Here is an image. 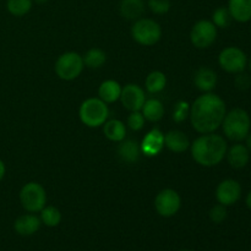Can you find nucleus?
Listing matches in <instances>:
<instances>
[{
	"instance_id": "nucleus-12",
	"label": "nucleus",
	"mask_w": 251,
	"mask_h": 251,
	"mask_svg": "<svg viewBox=\"0 0 251 251\" xmlns=\"http://www.w3.org/2000/svg\"><path fill=\"white\" fill-rule=\"evenodd\" d=\"M119 100H122L123 105L130 112H140L142 109V105L146 102V96L145 91L135 83H129L122 88V95Z\"/></svg>"
},
{
	"instance_id": "nucleus-30",
	"label": "nucleus",
	"mask_w": 251,
	"mask_h": 251,
	"mask_svg": "<svg viewBox=\"0 0 251 251\" xmlns=\"http://www.w3.org/2000/svg\"><path fill=\"white\" fill-rule=\"evenodd\" d=\"M149 7L153 14L164 15L171 10V0H149Z\"/></svg>"
},
{
	"instance_id": "nucleus-21",
	"label": "nucleus",
	"mask_w": 251,
	"mask_h": 251,
	"mask_svg": "<svg viewBox=\"0 0 251 251\" xmlns=\"http://www.w3.org/2000/svg\"><path fill=\"white\" fill-rule=\"evenodd\" d=\"M118 154L120 158L126 163H135L139 161L140 154H141V147L134 140H123L118 149Z\"/></svg>"
},
{
	"instance_id": "nucleus-24",
	"label": "nucleus",
	"mask_w": 251,
	"mask_h": 251,
	"mask_svg": "<svg viewBox=\"0 0 251 251\" xmlns=\"http://www.w3.org/2000/svg\"><path fill=\"white\" fill-rule=\"evenodd\" d=\"M167 85V77L162 71H152L146 78V90L152 95L162 92Z\"/></svg>"
},
{
	"instance_id": "nucleus-25",
	"label": "nucleus",
	"mask_w": 251,
	"mask_h": 251,
	"mask_svg": "<svg viewBox=\"0 0 251 251\" xmlns=\"http://www.w3.org/2000/svg\"><path fill=\"white\" fill-rule=\"evenodd\" d=\"M82 59L85 66H87L90 69H98L105 63L107 55H105V53L102 49L92 48L90 50H87V53L85 54V56H82Z\"/></svg>"
},
{
	"instance_id": "nucleus-29",
	"label": "nucleus",
	"mask_w": 251,
	"mask_h": 251,
	"mask_svg": "<svg viewBox=\"0 0 251 251\" xmlns=\"http://www.w3.org/2000/svg\"><path fill=\"white\" fill-rule=\"evenodd\" d=\"M208 216H210V220L212 221L213 223H217V225H220V223L225 222L226 218H227V216H228L227 206L217 203V205H215L212 208H211Z\"/></svg>"
},
{
	"instance_id": "nucleus-9",
	"label": "nucleus",
	"mask_w": 251,
	"mask_h": 251,
	"mask_svg": "<svg viewBox=\"0 0 251 251\" xmlns=\"http://www.w3.org/2000/svg\"><path fill=\"white\" fill-rule=\"evenodd\" d=\"M217 38V27L210 20H200L190 31V41L198 49H207Z\"/></svg>"
},
{
	"instance_id": "nucleus-15",
	"label": "nucleus",
	"mask_w": 251,
	"mask_h": 251,
	"mask_svg": "<svg viewBox=\"0 0 251 251\" xmlns=\"http://www.w3.org/2000/svg\"><path fill=\"white\" fill-rule=\"evenodd\" d=\"M41 226V218L37 217L36 215H32V213H27V215H22L19 218H16V221L14 222V229L17 234L28 237V235L38 232Z\"/></svg>"
},
{
	"instance_id": "nucleus-4",
	"label": "nucleus",
	"mask_w": 251,
	"mask_h": 251,
	"mask_svg": "<svg viewBox=\"0 0 251 251\" xmlns=\"http://www.w3.org/2000/svg\"><path fill=\"white\" fill-rule=\"evenodd\" d=\"M78 115L86 126L98 127L107 122L109 109L107 103L103 102L100 98H88L80 105Z\"/></svg>"
},
{
	"instance_id": "nucleus-31",
	"label": "nucleus",
	"mask_w": 251,
	"mask_h": 251,
	"mask_svg": "<svg viewBox=\"0 0 251 251\" xmlns=\"http://www.w3.org/2000/svg\"><path fill=\"white\" fill-rule=\"evenodd\" d=\"M190 113V105L188 104L186 102H178L176 103V108H174V113H173V119L174 122L176 123H181L183 120L186 119V117Z\"/></svg>"
},
{
	"instance_id": "nucleus-33",
	"label": "nucleus",
	"mask_w": 251,
	"mask_h": 251,
	"mask_svg": "<svg viewBox=\"0 0 251 251\" xmlns=\"http://www.w3.org/2000/svg\"><path fill=\"white\" fill-rule=\"evenodd\" d=\"M234 83H235V87H237L238 90H242V91L248 90V88H249L251 86L250 75H248V74H244V71H243V73L237 74V76H235Z\"/></svg>"
},
{
	"instance_id": "nucleus-2",
	"label": "nucleus",
	"mask_w": 251,
	"mask_h": 251,
	"mask_svg": "<svg viewBox=\"0 0 251 251\" xmlns=\"http://www.w3.org/2000/svg\"><path fill=\"white\" fill-rule=\"evenodd\" d=\"M228 145L223 136L217 134H202L191 144V156L202 167H215L227 154Z\"/></svg>"
},
{
	"instance_id": "nucleus-26",
	"label": "nucleus",
	"mask_w": 251,
	"mask_h": 251,
	"mask_svg": "<svg viewBox=\"0 0 251 251\" xmlns=\"http://www.w3.org/2000/svg\"><path fill=\"white\" fill-rule=\"evenodd\" d=\"M32 0H6V9L12 16L22 17L32 9Z\"/></svg>"
},
{
	"instance_id": "nucleus-6",
	"label": "nucleus",
	"mask_w": 251,
	"mask_h": 251,
	"mask_svg": "<svg viewBox=\"0 0 251 251\" xmlns=\"http://www.w3.org/2000/svg\"><path fill=\"white\" fill-rule=\"evenodd\" d=\"M131 36L141 46L151 47L161 39L162 28L154 20L139 19L132 25Z\"/></svg>"
},
{
	"instance_id": "nucleus-23",
	"label": "nucleus",
	"mask_w": 251,
	"mask_h": 251,
	"mask_svg": "<svg viewBox=\"0 0 251 251\" xmlns=\"http://www.w3.org/2000/svg\"><path fill=\"white\" fill-rule=\"evenodd\" d=\"M103 131H104L105 137L110 141L114 142H122L125 140V135H126V127L122 120L112 119L109 122H105Z\"/></svg>"
},
{
	"instance_id": "nucleus-11",
	"label": "nucleus",
	"mask_w": 251,
	"mask_h": 251,
	"mask_svg": "<svg viewBox=\"0 0 251 251\" xmlns=\"http://www.w3.org/2000/svg\"><path fill=\"white\" fill-rule=\"evenodd\" d=\"M242 185L235 179H225L218 184L216 189V199L218 203L225 206H232L242 198Z\"/></svg>"
},
{
	"instance_id": "nucleus-17",
	"label": "nucleus",
	"mask_w": 251,
	"mask_h": 251,
	"mask_svg": "<svg viewBox=\"0 0 251 251\" xmlns=\"http://www.w3.org/2000/svg\"><path fill=\"white\" fill-rule=\"evenodd\" d=\"M227 7L234 21L240 24L251 21V0H229Z\"/></svg>"
},
{
	"instance_id": "nucleus-1",
	"label": "nucleus",
	"mask_w": 251,
	"mask_h": 251,
	"mask_svg": "<svg viewBox=\"0 0 251 251\" xmlns=\"http://www.w3.org/2000/svg\"><path fill=\"white\" fill-rule=\"evenodd\" d=\"M227 107L222 98L215 93L206 92L196 98L191 104L190 117L191 125L200 134L215 132L222 125Z\"/></svg>"
},
{
	"instance_id": "nucleus-27",
	"label": "nucleus",
	"mask_w": 251,
	"mask_h": 251,
	"mask_svg": "<svg viewBox=\"0 0 251 251\" xmlns=\"http://www.w3.org/2000/svg\"><path fill=\"white\" fill-rule=\"evenodd\" d=\"M41 222L47 227H56L61 222V213L54 206H46L41 211Z\"/></svg>"
},
{
	"instance_id": "nucleus-8",
	"label": "nucleus",
	"mask_w": 251,
	"mask_h": 251,
	"mask_svg": "<svg viewBox=\"0 0 251 251\" xmlns=\"http://www.w3.org/2000/svg\"><path fill=\"white\" fill-rule=\"evenodd\" d=\"M218 64L226 73L237 75L248 68V56L238 47H227L218 55Z\"/></svg>"
},
{
	"instance_id": "nucleus-39",
	"label": "nucleus",
	"mask_w": 251,
	"mask_h": 251,
	"mask_svg": "<svg viewBox=\"0 0 251 251\" xmlns=\"http://www.w3.org/2000/svg\"><path fill=\"white\" fill-rule=\"evenodd\" d=\"M180 251H193V250H180Z\"/></svg>"
},
{
	"instance_id": "nucleus-7",
	"label": "nucleus",
	"mask_w": 251,
	"mask_h": 251,
	"mask_svg": "<svg viewBox=\"0 0 251 251\" xmlns=\"http://www.w3.org/2000/svg\"><path fill=\"white\" fill-rule=\"evenodd\" d=\"M85 64L80 54L75 51H68L61 54L55 63V73L59 78L64 81H73L82 73Z\"/></svg>"
},
{
	"instance_id": "nucleus-14",
	"label": "nucleus",
	"mask_w": 251,
	"mask_h": 251,
	"mask_svg": "<svg viewBox=\"0 0 251 251\" xmlns=\"http://www.w3.org/2000/svg\"><path fill=\"white\" fill-rule=\"evenodd\" d=\"M227 161L234 169H243L249 164L250 162V152L247 146L240 142L233 145L230 149L227 150Z\"/></svg>"
},
{
	"instance_id": "nucleus-37",
	"label": "nucleus",
	"mask_w": 251,
	"mask_h": 251,
	"mask_svg": "<svg viewBox=\"0 0 251 251\" xmlns=\"http://www.w3.org/2000/svg\"><path fill=\"white\" fill-rule=\"evenodd\" d=\"M32 1L36 2V4L42 5V4H46V2H47V1H49V0H32Z\"/></svg>"
},
{
	"instance_id": "nucleus-32",
	"label": "nucleus",
	"mask_w": 251,
	"mask_h": 251,
	"mask_svg": "<svg viewBox=\"0 0 251 251\" xmlns=\"http://www.w3.org/2000/svg\"><path fill=\"white\" fill-rule=\"evenodd\" d=\"M127 125L134 131H140L145 125V118L142 115V113L131 112V114L127 118Z\"/></svg>"
},
{
	"instance_id": "nucleus-5",
	"label": "nucleus",
	"mask_w": 251,
	"mask_h": 251,
	"mask_svg": "<svg viewBox=\"0 0 251 251\" xmlns=\"http://www.w3.org/2000/svg\"><path fill=\"white\" fill-rule=\"evenodd\" d=\"M20 202L29 213L41 212L47 205V193L41 184L29 181L20 191Z\"/></svg>"
},
{
	"instance_id": "nucleus-3",
	"label": "nucleus",
	"mask_w": 251,
	"mask_h": 251,
	"mask_svg": "<svg viewBox=\"0 0 251 251\" xmlns=\"http://www.w3.org/2000/svg\"><path fill=\"white\" fill-rule=\"evenodd\" d=\"M226 137L230 141L242 142L251 130V118L243 108H234L226 113L222 125Z\"/></svg>"
},
{
	"instance_id": "nucleus-28",
	"label": "nucleus",
	"mask_w": 251,
	"mask_h": 251,
	"mask_svg": "<svg viewBox=\"0 0 251 251\" xmlns=\"http://www.w3.org/2000/svg\"><path fill=\"white\" fill-rule=\"evenodd\" d=\"M232 16H230L228 7L220 6L213 11L212 22L217 28H227L232 22Z\"/></svg>"
},
{
	"instance_id": "nucleus-10",
	"label": "nucleus",
	"mask_w": 251,
	"mask_h": 251,
	"mask_svg": "<svg viewBox=\"0 0 251 251\" xmlns=\"http://www.w3.org/2000/svg\"><path fill=\"white\" fill-rule=\"evenodd\" d=\"M181 199L173 189H164L159 191L154 199V207L162 217H172L180 210Z\"/></svg>"
},
{
	"instance_id": "nucleus-38",
	"label": "nucleus",
	"mask_w": 251,
	"mask_h": 251,
	"mask_svg": "<svg viewBox=\"0 0 251 251\" xmlns=\"http://www.w3.org/2000/svg\"><path fill=\"white\" fill-rule=\"evenodd\" d=\"M248 68H249V70H250V73H251V58L249 59V60H248Z\"/></svg>"
},
{
	"instance_id": "nucleus-35",
	"label": "nucleus",
	"mask_w": 251,
	"mask_h": 251,
	"mask_svg": "<svg viewBox=\"0 0 251 251\" xmlns=\"http://www.w3.org/2000/svg\"><path fill=\"white\" fill-rule=\"evenodd\" d=\"M244 141H245V146H247V149L249 150V152L251 153V131L249 132V135L245 137Z\"/></svg>"
},
{
	"instance_id": "nucleus-16",
	"label": "nucleus",
	"mask_w": 251,
	"mask_h": 251,
	"mask_svg": "<svg viewBox=\"0 0 251 251\" xmlns=\"http://www.w3.org/2000/svg\"><path fill=\"white\" fill-rule=\"evenodd\" d=\"M217 74L207 66H201L194 75V83L202 92H211L217 85Z\"/></svg>"
},
{
	"instance_id": "nucleus-20",
	"label": "nucleus",
	"mask_w": 251,
	"mask_h": 251,
	"mask_svg": "<svg viewBox=\"0 0 251 251\" xmlns=\"http://www.w3.org/2000/svg\"><path fill=\"white\" fill-rule=\"evenodd\" d=\"M122 95V86L115 80H105L98 88V96L104 103H114Z\"/></svg>"
},
{
	"instance_id": "nucleus-36",
	"label": "nucleus",
	"mask_w": 251,
	"mask_h": 251,
	"mask_svg": "<svg viewBox=\"0 0 251 251\" xmlns=\"http://www.w3.org/2000/svg\"><path fill=\"white\" fill-rule=\"evenodd\" d=\"M245 203H247V207L251 210V190L248 193L247 198H245Z\"/></svg>"
},
{
	"instance_id": "nucleus-13",
	"label": "nucleus",
	"mask_w": 251,
	"mask_h": 251,
	"mask_svg": "<svg viewBox=\"0 0 251 251\" xmlns=\"http://www.w3.org/2000/svg\"><path fill=\"white\" fill-rule=\"evenodd\" d=\"M141 152L147 157H154L162 152L164 147V135L159 129H152L142 140Z\"/></svg>"
},
{
	"instance_id": "nucleus-34",
	"label": "nucleus",
	"mask_w": 251,
	"mask_h": 251,
	"mask_svg": "<svg viewBox=\"0 0 251 251\" xmlns=\"http://www.w3.org/2000/svg\"><path fill=\"white\" fill-rule=\"evenodd\" d=\"M5 172H6V168H5V164L4 162L0 159V181L2 180V178L5 176Z\"/></svg>"
},
{
	"instance_id": "nucleus-22",
	"label": "nucleus",
	"mask_w": 251,
	"mask_h": 251,
	"mask_svg": "<svg viewBox=\"0 0 251 251\" xmlns=\"http://www.w3.org/2000/svg\"><path fill=\"white\" fill-rule=\"evenodd\" d=\"M142 115L145 120H149L151 123H157L163 118L164 115V107L163 103L157 98H151L145 102L142 105Z\"/></svg>"
},
{
	"instance_id": "nucleus-19",
	"label": "nucleus",
	"mask_w": 251,
	"mask_h": 251,
	"mask_svg": "<svg viewBox=\"0 0 251 251\" xmlns=\"http://www.w3.org/2000/svg\"><path fill=\"white\" fill-rule=\"evenodd\" d=\"M119 11L124 19L139 20L145 12L144 0H122Z\"/></svg>"
},
{
	"instance_id": "nucleus-18",
	"label": "nucleus",
	"mask_w": 251,
	"mask_h": 251,
	"mask_svg": "<svg viewBox=\"0 0 251 251\" xmlns=\"http://www.w3.org/2000/svg\"><path fill=\"white\" fill-rule=\"evenodd\" d=\"M164 146L172 152L181 153L190 147V141L180 130H171L164 135Z\"/></svg>"
}]
</instances>
